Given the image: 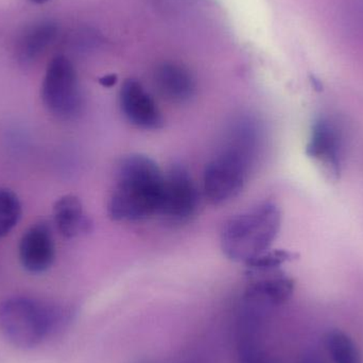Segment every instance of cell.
Instances as JSON below:
<instances>
[{"instance_id": "1", "label": "cell", "mask_w": 363, "mask_h": 363, "mask_svg": "<svg viewBox=\"0 0 363 363\" xmlns=\"http://www.w3.org/2000/svg\"><path fill=\"white\" fill-rule=\"evenodd\" d=\"M165 174L147 155H131L118 165L116 185L108 201L115 221H142L160 213Z\"/></svg>"}, {"instance_id": "2", "label": "cell", "mask_w": 363, "mask_h": 363, "mask_svg": "<svg viewBox=\"0 0 363 363\" xmlns=\"http://www.w3.org/2000/svg\"><path fill=\"white\" fill-rule=\"evenodd\" d=\"M259 142L252 121H240L230 133L228 146L205 168L204 191L213 204H222L240 194L247 183Z\"/></svg>"}, {"instance_id": "3", "label": "cell", "mask_w": 363, "mask_h": 363, "mask_svg": "<svg viewBox=\"0 0 363 363\" xmlns=\"http://www.w3.org/2000/svg\"><path fill=\"white\" fill-rule=\"evenodd\" d=\"M281 211L272 201L259 203L230 218L221 233L224 255L235 262H247L270 250L279 236Z\"/></svg>"}, {"instance_id": "4", "label": "cell", "mask_w": 363, "mask_h": 363, "mask_svg": "<svg viewBox=\"0 0 363 363\" xmlns=\"http://www.w3.org/2000/svg\"><path fill=\"white\" fill-rule=\"evenodd\" d=\"M68 315L61 307L15 296L0 304V330L11 345L32 349L57 332Z\"/></svg>"}, {"instance_id": "5", "label": "cell", "mask_w": 363, "mask_h": 363, "mask_svg": "<svg viewBox=\"0 0 363 363\" xmlns=\"http://www.w3.org/2000/svg\"><path fill=\"white\" fill-rule=\"evenodd\" d=\"M43 104L57 118L72 119L82 110L83 98L76 68L65 55L49 62L43 80Z\"/></svg>"}, {"instance_id": "6", "label": "cell", "mask_w": 363, "mask_h": 363, "mask_svg": "<svg viewBox=\"0 0 363 363\" xmlns=\"http://www.w3.org/2000/svg\"><path fill=\"white\" fill-rule=\"evenodd\" d=\"M345 132L333 117H318L311 125L306 155L330 181H338L345 159Z\"/></svg>"}, {"instance_id": "7", "label": "cell", "mask_w": 363, "mask_h": 363, "mask_svg": "<svg viewBox=\"0 0 363 363\" xmlns=\"http://www.w3.org/2000/svg\"><path fill=\"white\" fill-rule=\"evenodd\" d=\"M200 199L191 176L185 166L172 165L164 180L160 213L168 221L183 223L196 213Z\"/></svg>"}, {"instance_id": "8", "label": "cell", "mask_w": 363, "mask_h": 363, "mask_svg": "<svg viewBox=\"0 0 363 363\" xmlns=\"http://www.w3.org/2000/svg\"><path fill=\"white\" fill-rule=\"evenodd\" d=\"M119 104L125 118L144 130H159L164 127V118L150 94L138 81L128 79L121 86Z\"/></svg>"}, {"instance_id": "9", "label": "cell", "mask_w": 363, "mask_h": 363, "mask_svg": "<svg viewBox=\"0 0 363 363\" xmlns=\"http://www.w3.org/2000/svg\"><path fill=\"white\" fill-rule=\"evenodd\" d=\"M55 245L48 224H35L23 235L19 243L21 266L32 273H42L52 266Z\"/></svg>"}, {"instance_id": "10", "label": "cell", "mask_w": 363, "mask_h": 363, "mask_svg": "<svg viewBox=\"0 0 363 363\" xmlns=\"http://www.w3.org/2000/svg\"><path fill=\"white\" fill-rule=\"evenodd\" d=\"M256 279L245 290L247 302L262 306H277L289 300L294 294V281L279 270L251 273Z\"/></svg>"}, {"instance_id": "11", "label": "cell", "mask_w": 363, "mask_h": 363, "mask_svg": "<svg viewBox=\"0 0 363 363\" xmlns=\"http://www.w3.org/2000/svg\"><path fill=\"white\" fill-rule=\"evenodd\" d=\"M155 81L161 95L176 104L187 102L196 93L194 76L178 63L165 62L157 66Z\"/></svg>"}, {"instance_id": "12", "label": "cell", "mask_w": 363, "mask_h": 363, "mask_svg": "<svg viewBox=\"0 0 363 363\" xmlns=\"http://www.w3.org/2000/svg\"><path fill=\"white\" fill-rule=\"evenodd\" d=\"M53 221L62 236L74 238L91 230V222L82 202L74 194H66L53 206Z\"/></svg>"}, {"instance_id": "13", "label": "cell", "mask_w": 363, "mask_h": 363, "mask_svg": "<svg viewBox=\"0 0 363 363\" xmlns=\"http://www.w3.org/2000/svg\"><path fill=\"white\" fill-rule=\"evenodd\" d=\"M59 28L52 21H40L28 28L17 43V59L30 64L38 60L57 40Z\"/></svg>"}, {"instance_id": "14", "label": "cell", "mask_w": 363, "mask_h": 363, "mask_svg": "<svg viewBox=\"0 0 363 363\" xmlns=\"http://www.w3.org/2000/svg\"><path fill=\"white\" fill-rule=\"evenodd\" d=\"M325 349L333 363H362L357 345L341 330H330L326 334Z\"/></svg>"}, {"instance_id": "15", "label": "cell", "mask_w": 363, "mask_h": 363, "mask_svg": "<svg viewBox=\"0 0 363 363\" xmlns=\"http://www.w3.org/2000/svg\"><path fill=\"white\" fill-rule=\"evenodd\" d=\"M21 201L10 189H0V238L6 236L21 218Z\"/></svg>"}, {"instance_id": "16", "label": "cell", "mask_w": 363, "mask_h": 363, "mask_svg": "<svg viewBox=\"0 0 363 363\" xmlns=\"http://www.w3.org/2000/svg\"><path fill=\"white\" fill-rule=\"evenodd\" d=\"M296 254L286 250H268L262 255L247 262L245 266L249 269L250 273L271 272L279 270L281 264L296 259Z\"/></svg>"}, {"instance_id": "17", "label": "cell", "mask_w": 363, "mask_h": 363, "mask_svg": "<svg viewBox=\"0 0 363 363\" xmlns=\"http://www.w3.org/2000/svg\"><path fill=\"white\" fill-rule=\"evenodd\" d=\"M240 363H281L277 358L257 347H245L241 352Z\"/></svg>"}, {"instance_id": "18", "label": "cell", "mask_w": 363, "mask_h": 363, "mask_svg": "<svg viewBox=\"0 0 363 363\" xmlns=\"http://www.w3.org/2000/svg\"><path fill=\"white\" fill-rule=\"evenodd\" d=\"M296 363H330L322 354L317 351H307L298 357Z\"/></svg>"}, {"instance_id": "19", "label": "cell", "mask_w": 363, "mask_h": 363, "mask_svg": "<svg viewBox=\"0 0 363 363\" xmlns=\"http://www.w3.org/2000/svg\"><path fill=\"white\" fill-rule=\"evenodd\" d=\"M117 80H118V78H117L116 74H106V76L102 77L101 79H100L99 82L100 84L102 85V86L104 87H112L114 86L115 84L117 83Z\"/></svg>"}, {"instance_id": "20", "label": "cell", "mask_w": 363, "mask_h": 363, "mask_svg": "<svg viewBox=\"0 0 363 363\" xmlns=\"http://www.w3.org/2000/svg\"><path fill=\"white\" fill-rule=\"evenodd\" d=\"M31 1L35 2V4H45V2L48 1V0H31Z\"/></svg>"}]
</instances>
